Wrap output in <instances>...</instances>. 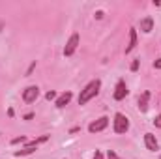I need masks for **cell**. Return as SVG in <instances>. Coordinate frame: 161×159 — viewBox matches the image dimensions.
Listing matches in <instances>:
<instances>
[{"label":"cell","instance_id":"6da1fadb","mask_svg":"<svg viewBox=\"0 0 161 159\" xmlns=\"http://www.w3.org/2000/svg\"><path fill=\"white\" fill-rule=\"evenodd\" d=\"M99 88H101V80L99 79L88 82V84L84 86V90H80V94H79V105H86L92 97H96L97 92H99Z\"/></svg>","mask_w":161,"mask_h":159},{"label":"cell","instance_id":"7a4b0ae2","mask_svg":"<svg viewBox=\"0 0 161 159\" xmlns=\"http://www.w3.org/2000/svg\"><path fill=\"white\" fill-rule=\"evenodd\" d=\"M127 129H129V120L122 112H116L114 114V133H125Z\"/></svg>","mask_w":161,"mask_h":159},{"label":"cell","instance_id":"3957f363","mask_svg":"<svg viewBox=\"0 0 161 159\" xmlns=\"http://www.w3.org/2000/svg\"><path fill=\"white\" fill-rule=\"evenodd\" d=\"M38 96H40V88L38 86H28L23 92V101L25 103H34L38 99Z\"/></svg>","mask_w":161,"mask_h":159},{"label":"cell","instance_id":"277c9868","mask_svg":"<svg viewBox=\"0 0 161 159\" xmlns=\"http://www.w3.org/2000/svg\"><path fill=\"white\" fill-rule=\"evenodd\" d=\"M107 125H109V118H107V116H101V118H97L96 122H92V123L88 125V131H90V133H99V131H103Z\"/></svg>","mask_w":161,"mask_h":159},{"label":"cell","instance_id":"5b68a950","mask_svg":"<svg viewBox=\"0 0 161 159\" xmlns=\"http://www.w3.org/2000/svg\"><path fill=\"white\" fill-rule=\"evenodd\" d=\"M77 45H79V34H73V36L69 38V41L66 43V47H64V54H66V56H71V54L75 52Z\"/></svg>","mask_w":161,"mask_h":159},{"label":"cell","instance_id":"8992f818","mask_svg":"<svg viewBox=\"0 0 161 159\" xmlns=\"http://www.w3.org/2000/svg\"><path fill=\"white\" fill-rule=\"evenodd\" d=\"M127 96V86H125V82L124 80H118V84H116V88H114V99L116 101H120Z\"/></svg>","mask_w":161,"mask_h":159},{"label":"cell","instance_id":"52a82bcc","mask_svg":"<svg viewBox=\"0 0 161 159\" xmlns=\"http://www.w3.org/2000/svg\"><path fill=\"white\" fill-rule=\"evenodd\" d=\"M144 144H146V148H148L150 152H156V150L159 148V144H158V140H156V137H154L152 133H146V135H144Z\"/></svg>","mask_w":161,"mask_h":159},{"label":"cell","instance_id":"ba28073f","mask_svg":"<svg viewBox=\"0 0 161 159\" xmlns=\"http://www.w3.org/2000/svg\"><path fill=\"white\" fill-rule=\"evenodd\" d=\"M71 97H73V94H71V92H64V94H62V96L56 99V107H58V109L66 107V105L71 101Z\"/></svg>","mask_w":161,"mask_h":159},{"label":"cell","instance_id":"9c48e42d","mask_svg":"<svg viewBox=\"0 0 161 159\" xmlns=\"http://www.w3.org/2000/svg\"><path fill=\"white\" fill-rule=\"evenodd\" d=\"M148 99H150V92H142V96L139 97V111H141V112H146V109H148Z\"/></svg>","mask_w":161,"mask_h":159},{"label":"cell","instance_id":"30bf717a","mask_svg":"<svg viewBox=\"0 0 161 159\" xmlns=\"http://www.w3.org/2000/svg\"><path fill=\"white\" fill-rule=\"evenodd\" d=\"M135 45H137V32H135V28H131L129 30V43L125 47V52H131L135 49Z\"/></svg>","mask_w":161,"mask_h":159},{"label":"cell","instance_id":"8fae6325","mask_svg":"<svg viewBox=\"0 0 161 159\" xmlns=\"http://www.w3.org/2000/svg\"><path fill=\"white\" fill-rule=\"evenodd\" d=\"M152 28H154V21H152L150 17H146V19L141 21V30H142V32L148 34V32H152Z\"/></svg>","mask_w":161,"mask_h":159},{"label":"cell","instance_id":"7c38bea8","mask_svg":"<svg viewBox=\"0 0 161 159\" xmlns=\"http://www.w3.org/2000/svg\"><path fill=\"white\" fill-rule=\"evenodd\" d=\"M34 152H36V146H26V148H23V150L15 152V156H17V157H21V156H28V154H34Z\"/></svg>","mask_w":161,"mask_h":159},{"label":"cell","instance_id":"4fadbf2b","mask_svg":"<svg viewBox=\"0 0 161 159\" xmlns=\"http://www.w3.org/2000/svg\"><path fill=\"white\" fill-rule=\"evenodd\" d=\"M11 142H13V144H23V142H26V137H17V139H13Z\"/></svg>","mask_w":161,"mask_h":159},{"label":"cell","instance_id":"5bb4252c","mask_svg":"<svg viewBox=\"0 0 161 159\" xmlns=\"http://www.w3.org/2000/svg\"><path fill=\"white\" fill-rule=\"evenodd\" d=\"M107 159H120V157H118L113 150H109V152H107Z\"/></svg>","mask_w":161,"mask_h":159},{"label":"cell","instance_id":"9a60e30c","mask_svg":"<svg viewBox=\"0 0 161 159\" xmlns=\"http://www.w3.org/2000/svg\"><path fill=\"white\" fill-rule=\"evenodd\" d=\"M45 97H47V99L51 101V99H54V97H56V94H54V92L51 90V92H47V96H45Z\"/></svg>","mask_w":161,"mask_h":159},{"label":"cell","instance_id":"2e32d148","mask_svg":"<svg viewBox=\"0 0 161 159\" xmlns=\"http://www.w3.org/2000/svg\"><path fill=\"white\" fill-rule=\"evenodd\" d=\"M94 159H103V154H101L99 150H96V154H94Z\"/></svg>","mask_w":161,"mask_h":159},{"label":"cell","instance_id":"e0dca14e","mask_svg":"<svg viewBox=\"0 0 161 159\" xmlns=\"http://www.w3.org/2000/svg\"><path fill=\"white\" fill-rule=\"evenodd\" d=\"M131 69H133V71H137V69H139V60H135V62L131 64Z\"/></svg>","mask_w":161,"mask_h":159},{"label":"cell","instance_id":"ac0fdd59","mask_svg":"<svg viewBox=\"0 0 161 159\" xmlns=\"http://www.w3.org/2000/svg\"><path fill=\"white\" fill-rule=\"evenodd\" d=\"M154 68H156V69H161V58H158V60L154 62Z\"/></svg>","mask_w":161,"mask_h":159},{"label":"cell","instance_id":"d6986e66","mask_svg":"<svg viewBox=\"0 0 161 159\" xmlns=\"http://www.w3.org/2000/svg\"><path fill=\"white\" fill-rule=\"evenodd\" d=\"M154 123H156V127H161V114H159L156 120H154Z\"/></svg>","mask_w":161,"mask_h":159}]
</instances>
